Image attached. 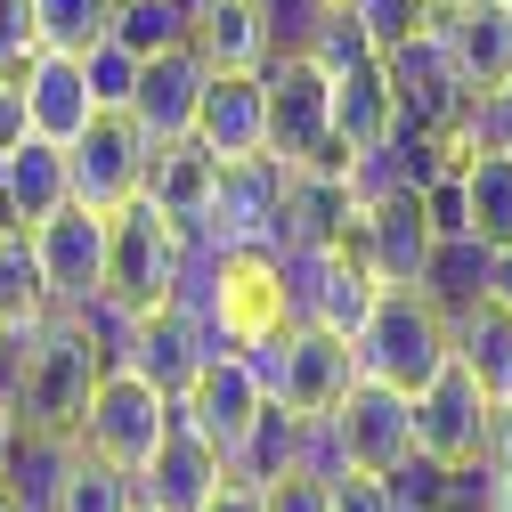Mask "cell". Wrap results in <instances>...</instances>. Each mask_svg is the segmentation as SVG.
<instances>
[{"instance_id":"cell-1","label":"cell","mask_w":512,"mask_h":512,"mask_svg":"<svg viewBox=\"0 0 512 512\" xmlns=\"http://www.w3.org/2000/svg\"><path fill=\"white\" fill-rule=\"evenodd\" d=\"M98 374L106 358L82 309H41L25 326H0V399H9L17 431H74Z\"/></svg>"},{"instance_id":"cell-2","label":"cell","mask_w":512,"mask_h":512,"mask_svg":"<svg viewBox=\"0 0 512 512\" xmlns=\"http://www.w3.org/2000/svg\"><path fill=\"white\" fill-rule=\"evenodd\" d=\"M179 293L196 301L220 350H244L277 326H293V277H285V244H196L187 252Z\"/></svg>"},{"instance_id":"cell-3","label":"cell","mask_w":512,"mask_h":512,"mask_svg":"<svg viewBox=\"0 0 512 512\" xmlns=\"http://www.w3.org/2000/svg\"><path fill=\"white\" fill-rule=\"evenodd\" d=\"M382 82H391L399 131L439 139L447 163L480 147V131H472V82L456 74V57H447V41H439L431 17H423L415 33H399V41H382Z\"/></svg>"},{"instance_id":"cell-4","label":"cell","mask_w":512,"mask_h":512,"mask_svg":"<svg viewBox=\"0 0 512 512\" xmlns=\"http://www.w3.org/2000/svg\"><path fill=\"white\" fill-rule=\"evenodd\" d=\"M187 252H196V236H187L171 212H155V196L139 187L122 212H106V277H98V301H114L122 317H147L155 301L179 293Z\"/></svg>"},{"instance_id":"cell-5","label":"cell","mask_w":512,"mask_h":512,"mask_svg":"<svg viewBox=\"0 0 512 512\" xmlns=\"http://www.w3.org/2000/svg\"><path fill=\"white\" fill-rule=\"evenodd\" d=\"M350 358H358V374H374V382H391V391L415 399L423 382L456 358V334H447V317L415 285H382L374 309L358 317V334H350Z\"/></svg>"},{"instance_id":"cell-6","label":"cell","mask_w":512,"mask_h":512,"mask_svg":"<svg viewBox=\"0 0 512 512\" xmlns=\"http://www.w3.org/2000/svg\"><path fill=\"white\" fill-rule=\"evenodd\" d=\"M261 90H269V155L285 171H342V147H334V82L309 49H277L261 66Z\"/></svg>"},{"instance_id":"cell-7","label":"cell","mask_w":512,"mask_h":512,"mask_svg":"<svg viewBox=\"0 0 512 512\" xmlns=\"http://www.w3.org/2000/svg\"><path fill=\"white\" fill-rule=\"evenodd\" d=\"M244 358H252V374H261V391L277 407H293V415H326L350 391V374H358L350 334L309 326V317H293V326H277L261 342H244Z\"/></svg>"},{"instance_id":"cell-8","label":"cell","mask_w":512,"mask_h":512,"mask_svg":"<svg viewBox=\"0 0 512 512\" xmlns=\"http://www.w3.org/2000/svg\"><path fill=\"white\" fill-rule=\"evenodd\" d=\"M163 423H171V399L155 391V382L131 374V366H106V374L90 382L82 415H74V439L90 447V456H106V464H122V472H139L147 447L163 439Z\"/></svg>"},{"instance_id":"cell-9","label":"cell","mask_w":512,"mask_h":512,"mask_svg":"<svg viewBox=\"0 0 512 512\" xmlns=\"http://www.w3.org/2000/svg\"><path fill=\"white\" fill-rule=\"evenodd\" d=\"M147 131L131 122V106H98L82 122V139L66 147V179H74V204L90 212H122L147 187Z\"/></svg>"},{"instance_id":"cell-10","label":"cell","mask_w":512,"mask_h":512,"mask_svg":"<svg viewBox=\"0 0 512 512\" xmlns=\"http://www.w3.org/2000/svg\"><path fill=\"white\" fill-rule=\"evenodd\" d=\"M261 407H269V391H261V374H252L244 350H212L196 374H187V391L171 399V415H179L187 431H204V439L220 447V464L244 447V431H252Z\"/></svg>"},{"instance_id":"cell-11","label":"cell","mask_w":512,"mask_h":512,"mask_svg":"<svg viewBox=\"0 0 512 512\" xmlns=\"http://www.w3.org/2000/svg\"><path fill=\"white\" fill-rule=\"evenodd\" d=\"M326 423H334L342 464H358V472H391L415 447V399L391 391V382H374V374H350V391L326 407Z\"/></svg>"},{"instance_id":"cell-12","label":"cell","mask_w":512,"mask_h":512,"mask_svg":"<svg viewBox=\"0 0 512 512\" xmlns=\"http://www.w3.org/2000/svg\"><path fill=\"white\" fill-rule=\"evenodd\" d=\"M33 261H41L49 309H90V301H98V277H106V212L57 204V212L33 228Z\"/></svg>"},{"instance_id":"cell-13","label":"cell","mask_w":512,"mask_h":512,"mask_svg":"<svg viewBox=\"0 0 512 512\" xmlns=\"http://www.w3.org/2000/svg\"><path fill=\"white\" fill-rule=\"evenodd\" d=\"M212 350H220V342H212V326L196 317V301H187V293H171V301H155L147 317H131L122 366H131V374H147L163 399H179V391H187V374H196Z\"/></svg>"},{"instance_id":"cell-14","label":"cell","mask_w":512,"mask_h":512,"mask_svg":"<svg viewBox=\"0 0 512 512\" xmlns=\"http://www.w3.org/2000/svg\"><path fill=\"white\" fill-rule=\"evenodd\" d=\"M488 391L472 382V366L447 358L423 391H415V447L439 464H480V447H488Z\"/></svg>"},{"instance_id":"cell-15","label":"cell","mask_w":512,"mask_h":512,"mask_svg":"<svg viewBox=\"0 0 512 512\" xmlns=\"http://www.w3.org/2000/svg\"><path fill=\"white\" fill-rule=\"evenodd\" d=\"M277 204H285V163L277 155L220 163V187H212V212H204L196 244H277Z\"/></svg>"},{"instance_id":"cell-16","label":"cell","mask_w":512,"mask_h":512,"mask_svg":"<svg viewBox=\"0 0 512 512\" xmlns=\"http://www.w3.org/2000/svg\"><path fill=\"white\" fill-rule=\"evenodd\" d=\"M228 480V464H220V447L204 439V431H187L179 415L163 423V439L147 447V464L131 472V488H139V504L147 512H204V496Z\"/></svg>"},{"instance_id":"cell-17","label":"cell","mask_w":512,"mask_h":512,"mask_svg":"<svg viewBox=\"0 0 512 512\" xmlns=\"http://www.w3.org/2000/svg\"><path fill=\"white\" fill-rule=\"evenodd\" d=\"M204 82H212V66L187 41H171V49H155V57H139V90H131V122L147 131V147H171V139H187L196 131V98H204Z\"/></svg>"},{"instance_id":"cell-18","label":"cell","mask_w":512,"mask_h":512,"mask_svg":"<svg viewBox=\"0 0 512 512\" xmlns=\"http://www.w3.org/2000/svg\"><path fill=\"white\" fill-rule=\"evenodd\" d=\"M431 212H423V187H391V196L358 204V252L382 285H415L423 277V252H431Z\"/></svg>"},{"instance_id":"cell-19","label":"cell","mask_w":512,"mask_h":512,"mask_svg":"<svg viewBox=\"0 0 512 512\" xmlns=\"http://www.w3.org/2000/svg\"><path fill=\"white\" fill-rule=\"evenodd\" d=\"M17 114H25V131L74 147L82 122L98 114V106H90V82H82V57H74V49H33L25 74H17Z\"/></svg>"},{"instance_id":"cell-20","label":"cell","mask_w":512,"mask_h":512,"mask_svg":"<svg viewBox=\"0 0 512 512\" xmlns=\"http://www.w3.org/2000/svg\"><path fill=\"white\" fill-rule=\"evenodd\" d=\"M187 49L212 74H261L277 41H269V9L261 0H187Z\"/></svg>"},{"instance_id":"cell-21","label":"cell","mask_w":512,"mask_h":512,"mask_svg":"<svg viewBox=\"0 0 512 512\" xmlns=\"http://www.w3.org/2000/svg\"><path fill=\"white\" fill-rule=\"evenodd\" d=\"M220 163H244V155H269V90L261 74H212L204 98H196V131Z\"/></svg>"},{"instance_id":"cell-22","label":"cell","mask_w":512,"mask_h":512,"mask_svg":"<svg viewBox=\"0 0 512 512\" xmlns=\"http://www.w3.org/2000/svg\"><path fill=\"white\" fill-rule=\"evenodd\" d=\"M431 25L447 41V57H456V74L472 82V98L512 74V9L504 0H447V9H431Z\"/></svg>"},{"instance_id":"cell-23","label":"cell","mask_w":512,"mask_h":512,"mask_svg":"<svg viewBox=\"0 0 512 512\" xmlns=\"http://www.w3.org/2000/svg\"><path fill=\"white\" fill-rule=\"evenodd\" d=\"M57 204H74V179H66V147L41 139V131H17L0 147V212L17 228H41Z\"/></svg>"},{"instance_id":"cell-24","label":"cell","mask_w":512,"mask_h":512,"mask_svg":"<svg viewBox=\"0 0 512 512\" xmlns=\"http://www.w3.org/2000/svg\"><path fill=\"white\" fill-rule=\"evenodd\" d=\"M358 220V196L342 171H285V204H277V244L309 252V244H342Z\"/></svg>"},{"instance_id":"cell-25","label":"cell","mask_w":512,"mask_h":512,"mask_svg":"<svg viewBox=\"0 0 512 512\" xmlns=\"http://www.w3.org/2000/svg\"><path fill=\"white\" fill-rule=\"evenodd\" d=\"M326 82H334V147H342V155H358V147H374V139H391V131H399V114H391V82H382V49L342 57Z\"/></svg>"},{"instance_id":"cell-26","label":"cell","mask_w":512,"mask_h":512,"mask_svg":"<svg viewBox=\"0 0 512 512\" xmlns=\"http://www.w3.org/2000/svg\"><path fill=\"white\" fill-rule=\"evenodd\" d=\"M212 187H220V155H212L204 139H171V147L147 155V196H155V212H171L187 236L204 228Z\"/></svg>"},{"instance_id":"cell-27","label":"cell","mask_w":512,"mask_h":512,"mask_svg":"<svg viewBox=\"0 0 512 512\" xmlns=\"http://www.w3.org/2000/svg\"><path fill=\"white\" fill-rule=\"evenodd\" d=\"M74 456H82L74 431H17L9 439V464H0V488H9L25 512H57V488H66Z\"/></svg>"},{"instance_id":"cell-28","label":"cell","mask_w":512,"mask_h":512,"mask_svg":"<svg viewBox=\"0 0 512 512\" xmlns=\"http://www.w3.org/2000/svg\"><path fill=\"white\" fill-rule=\"evenodd\" d=\"M447 171H456V196H464V236L512 244V155L504 147H472Z\"/></svg>"},{"instance_id":"cell-29","label":"cell","mask_w":512,"mask_h":512,"mask_svg":"<svg viewBox=\"0 0 512 512\" xmlns=\"http://www.w3.org/2000/svg\"><path fill=\"white\" fill-rule=\"evenodd\" d=\"M480 285H488V244L480 236H431V252H423V277H415V293L439 309V317H464L472 301H480Z\"/></svg>"},{"instance_id":"cell-30","label":"cell","mask_w":512,"mask_h":512,"mask_svg":"<svg viewBox=\"0 0 512 512\" xmlns=\"http://www.w3.org/2000/svg\"><path fill=\"white\" fill-rule=\"evenodd\" d=\"M456 334V366H472V382L488 399H512V309L496 301H472L464 317H447Z\"/></svg>"},{"instance_id":"cell-31","label":"cell","mask_w":512,"mask_h":512,"mask_svg":"<svg viewBox=\"0 0 512 512\" xmlns=\"http://www.w3.org/2000/svg\"><path fill=\"white\" fill-rule=\"evenodd\" d=\"M285 464H301V415L269 399L261 415H252V431H244V447H236V456H228V472H236V480H277Z\"/></svg>"},{"instance_id":"cell-32","label":"cell","mask_w":512,"mask_h":512,"mask_svg":"<svg viewBox=\"0 0 512 512\" xmlns=\"http://www.w3.org/2000/svg\"><path fill=\"white\" fill-rule=\"evenodd\" d=\"M41 309H49V285H41V261H33V228L0 220V326H25Z\"/></svg>"},{"instance_id":"cell-33","label":"cell","mask_w":512,"mask_h":512,"mask_svg":"<svg viewBox=\"0 0 512 512\" xmlns=\"http://www.w3.org/2000/svg\"><path fill=\"white\" fill-rule=\"evenodd\" d=\"M57 512H139V488H131V472L122 464H106V456H74V472H66V488H57Z\"/></svg>"},{"instance_id":"cell-34","label":"cell","mask_w":512,"mask_h":512,"mask_svg":"<svg viewBox=\"0 0 512 512\" xmlns=\"http://www.w3.org/2000/svg\"><path fill=\"white\" fill-rule=\"evenodd\" d=\"M114 41L131 57H155V49L187 41V0H114Z\"/></svg>"},{"instance_id":"cell-35","label":"cell","mask_w":512,"mask_h":512,"mask_svg":"<svg viewBox=\"0 0 512 512\" xmlns=\"http://www.w3.org/2000/svg\"><path fill=\"white\" fill-rule=\"evenodd\" d=\"M33 17H41V49H90L114 33V0H33Z\"/></svg>"},{"instance_id":"cell-36","label":"cell","mask_w":512,"mask_h":512,"mask_svg":"<svg viewBox=\"0 0 512 512\" xmlns=\"http://www.w3.org/2000/svg\"><path fill=\"white\" fill-rule=\"evenodd\" d=\"M447 472H456V464H439V456H423V447H407V456L382 472V496H391V512H439V504H447Z\"/></svg>"},{"instance_id":"cell-37","label":"cell","mask_w":512,"mask_h":512,"mask_svg":"<svg viewBox=\"0 0 512 512\" xmlns=\"http://www.w3.org/2000/svg\"><path fill=\"white\" fill-rule=\"evenodd\" d=\"M82 82H90V106H131V90H139V57L106 33V41L82 49Z\"/></svg>"},{"instance_id":"cell-38","label":"cell","mask_w":512,"mask_h":512,"mask_svg":"<svg viewBox=\"0 0 512 512\" xmlns=\"http://www.w3.org/2000/svg\"><path fill=\"white\" fill-rule=\"evenodd\" d=\"M41 49V17H33V0H0V82L17 90L25 74V57Z\"/></svg>"},{"instance_id":"cell-39","label":"cell","mask_w":512,"mask_h":512,"mask_svg":"<svg viewBox=\"0 0 512 512\" xmlns=\"http://www.w3.org/2000/svg\"><path fill=\"white\" fill-rule=\"evenodd\" d=\"M261 512H326V472L285 464L277 480H261Z\"/></svg>"},{"instance_id":"cell-40","label":"cell","mask_w":512,"mask_h":512,"mask_svg":"<svg viewBox=\"0 0 512 512\" xmlns=\"http://www.w3.org/2000/svg\"><path fill=\"white\" fill-rule=\"evenodd\" d=\"M326 512H391V496H382V472L342 464V472L326 480Z\"/></svg>"},{"instance_id":"cell-41","label":"cell","mask_w":512,"mask_h":512,"mask_svg":"<svg viewBox=\"0 0 512 512\" xmlns=\"http://www.w3.org/2000/svg\"><path fill=\"white\" fill-rule=\"evenodd\" d=\"M472 131H480V147H504L512 155V74L472 98Z\"/></svg>"},{"instance_id":"cell-42","label":"cell","mask_w":512,"mask_h":512,"mask_svg":"<svg viewBox=\"0 0 512 512\" xmlns=\"http://www.w3.org/2000/svg\"><path fill=\"white\" fill-rule=\"evenodd\" d=\"M480 464H488L496 480H512V399L488 407V447H480Z\"/></svg>"},{"instance_id":"cell-43","label":"cell","mask_w":512,"mask_h":512,"mask_svg":"<svg viewBox=\"0 0 512 512\" xmlns=\"http://www.w3.org/2000/svg\"><path fill=\"white\" fill-rule=\"evenodd\" d=\"M204 512H261V480H236V472H228V480L204 496Z\"/></svg>"},{"instance_id":"cell-44","label":"cell","mask_w":512,"mask_h":512,"mask_svg":"<svg viewBox=\"0 0 512 512\" xmlns=\"http://www.w3.org/2000/svg\"><path fill=\"white\" fill-rule=\"evenodd\" d=\"M480 301L512 309V244H488V285H480Z\"/></svg>"},{"instance_id":"cell-45","label":"cell","mask_w":512,"mask_h":512,"mask_svg":"<svg viewBox=\"0 0 512 512\" xmlns=\"http://www.w3.org/2000/svg\"><path fill=\"white\" fill-rule=\"evenodd\" d=\"M17 131H25V114H17V90H9V82H0V147H9Z\"/></svg>"},{"instance_id":"cell-46","label":"cell","mask_w":512,"mask_h":512,"mask_svg":"<svg viewBox=\"0 0 512 512\" xmlns=\"http://www.w3.org/2000/svg\"><path fill=\"white\" fill-rule=\"evenodd\" d=\"M9 439H17V415H9V399H0V464H9Z\"/></svg>"},{"instance_id":"cell-47","label":"cell","mask_w":512,"mask_h":512,"mask_svg":"<svg viewBox=\"0 0 512 512\" xmlns=\"http://www.w3.org/2000/svg\"><path fill=\"white\" fill-rule=\"evenodd\" d=\"M0 512H25V504H17V496H9V488H0Z\"/></svg>"},{"instance_id":"cell-48","label":"cell","mask_w":512,"mask_h":512,"mask_svg":"<svg viewBox=\"0 0 512 512\" xmlns=\"http://www.w3.org/2000/svg\"><path fill=\"white\" fill-rule=\"evenodd\" d=\"M423 9H447V0H423Z\"/></svg>"},{"instance_id":"cell-49","label":"cell","mask_w":512,"mask_h":512,"mask_svg":"<svg viewBox=\"0 0 512 512\" xmlns=\"http://www.w3.org/2000/svg\"><path fill=\"white\" fill-rule=\"evenodd\" d=\"M504 9H512V0H504Z\"/></svg>"},{"instance_id":"cell-50","label":"cell","mask_w":512,"mask_h":512,"mask_svg":"<svg viewBox=\"0 0 512 512\" xmlns=\"http://www.w3.org/2000/svg\"><path fill=\"white\" fill-rule=\"evenodd\" d=\"M0 220H9V212H0Z\"/></svg>"},{"instance_id":"cell-51","label":"cell","mask_w":512,"mask_h":512,"mask_svg":"<svg viewBox=\"0 0 512 512\" xmlns=\"http://www.w3.org/2000/svg\"><path fill=\"white\" fill-rule=\"evenodd\" d=\"M139 512H147V504H139Z\"/></svg>"}]
</instances>
